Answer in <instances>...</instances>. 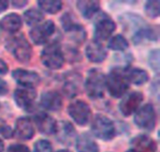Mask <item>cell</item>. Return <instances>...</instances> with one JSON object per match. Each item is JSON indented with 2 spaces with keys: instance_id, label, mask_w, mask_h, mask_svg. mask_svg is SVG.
I'll return each mask as SVG.
<instances>
[{
  "instance_id": "obj_1",
  "label": "cell",
  "mask_w": 160,
  "mask_h": 152,
  "mask_svg": "<svg viewBox=\"0 0 160 152\" xmlns=\"http://www.w3.org/2000/svg\"><path fill=\"white\" fill-rule=\"evenodd\" d=\"M127 71L112 68L105 79V86L109 94L115 99L122 98L129 88V82L126 74Z\"/></svg>"
},
{
  "instance_id": "obj_2",
  "label": "cell",
  "mask_w": 160,
  "mask_h": 152,
  "mask_svg": "<svg viewBox=\"0 0 160 152\" xmlns=\"http://www.w3.org/2000/svg\"><path fill=\"white\" fill-rule=\"evenodd\" d=\"M105 79L106 75L101 70L93 68L88 71L84 81V88L91 100H98L104 96L106 89Z\"/></svg>"
},
{
  "instance_id": "obj_3",
  "label": "cell",
  "mask_w": 160,
  "mask_h": 152,
  "mask_svg": "<svg viewBox=\"0 0 160 152\" xmlns=\"http://www.w3.org/2000/svg\"><path fill=\"white\" fill-rule=\"evenodd\" d=\"M5 47L21 63H27L32 57V47L22 34L8 38L6 40Z\"/></svg>"
},
{
  "instance_id": "obj_4",
  "label": "cell",
  "mask_w": 160,
  "mask_h": 152,
  "mask_svg": "<svg viewBox=\"0 0 160 152\" xmlns=\"http://www.w3.org/2000/svg\"><path fill=\"white\" fill-rule=\"evenodd\" d=\"M40 60L50 70H60L65 63V55L60 42L53 40L48 43L40 54Z\"/></svg>"
},
{
  "instance_id": "obj_5",
  "label": "cell",
  "mask_w": 160,
  "mask_h": 152,
  "mask_svg": "<svg viewBox=\"0 0 160 152\" xmlns=\"http://www.w3.org/2000/svg\"><path fill=\"white\" fill-rule=\"evenodd\" d=\"M91 131L96 137L103 141H111L116 135L114 122L102 114L95 116L91 123Z\"/></svg>"
},
{
  "instance_id": "obj_6",
  "label": "cell",
  "mask_w": 160,
  "mask_h": 152,
  "mask_svg": "<svg viewBox=\"0 0 160 152\" xmlns=\"http://www.w3.org/2000/svg\"><path fill=\"white\" fill-rule=\"evenodd\" d=\"M115 29V22L107 13L99 11L94 22V40L102 43L112 35Z\"/></svg>"
},
{
  "instance_id": "obj_7",
  "label": "cell",
  "mask_w": 160,
  "mask_h": 152,
  "mask_svg": "<svg viewBox=\"0 0 160 152\" xmlns=\"http://www.w3.org/2000/svg\"><path fill=\"white\" fill-rule=\"evenodd\" d=\"M136 126L143 132L151 133L155 130L157 124V114L153 104L146 103L140 107L134 116Z\"/></svg>"
},
{
  "instance_id": "obj_8",
  "label": "cell",
  "mask_w": 160,
  "mask_h": 152,
  "mask_svg": "<svg viewBox=\"0 0 160 152\" xmlns=\"http://www.w3.org/2000/svg\"><path fill=\"white\" fill-rule=\"evenodd\" d=\"M68 114L79 126H85L92 118V111L88 103L82 100L74 101L68 107Z\"/></svg>"
},
{
  "instance_id": "obj_9",
  "label": "cell",
  "mask_w": 160,
  "mask_h": 152,
  "mask_svg": "<svg viewBox=\"0 0 160 152\" xmlns=\"http://www.w3.org/2000/svg\"><path fill=\"white\" fill-rule=\"evenodd\" d=\"M55 32V24L52 20H46L35 26L29 31V37L34 44L43 45L47 43L50 38Z\"/></svg>"
},
{
  "instance_id": "obj_10",
  "label": "cell",
  "mask_w": 160,
  "mask_h": 152,
  "mask_svg": "<svg viewBox=\"0 0 160 152\" xmlns=\"http://www.w3.org/2000/svg\"><path fill=\"white\" fill-rule=\"evenodd\" d=\"M13 99L19 108L25 112H32L35 108L37 91L35 88L19 87L14 90Z\"/></svg>"
},
{
  "instance_id": "obj_11",
  "label": "cell",
  "mask_w": 160,
  "mask_h": 152,
  "mask_svg": "<svg viewBox=\"0 0 160 152\" xmlns=\"http://www.w3.org/2000/svg\"><path fill=\"white\" fill-rule=\"evenodd\" d=\"M54 135L57 142L66 147L71 146L76 141L78 136L75 127L72 125V123L67 120H61L57 122Z\"/></svg>"
},
{
  "instance_id": "obj_12",
  "label": "cell",
  "mask_w": 160,
  "mask_h": 152,
  "mask_svg": "<svg viewBox=\"0 0 160 152\" xmlns=\"http://www.w3.org/2000/svg\"><path fill=\"white\" fill-rule=\"evenodd\" d=\"M143 101V94L140 91H132L122 97L119 110L125 117H129L137 112Z\"/></svg>"
},
{
  "instance_id": "obj_13",
  "label": "cell",
  "mask_w": 160,
  "mask_h": 152,
  "mask_svg": "<svg viewBox=\"0 0 160 152\" xmlns=\"http://www.w3.org/2000/svg\"><path fill=\"white\" fill-rule=\"evenodd\" d=\"M14 81L22 87L35 88L40 83L39 75L33 71L24 69H16L11 73Z\"/></svg>"
},
{
  "instance_id": "obj_14",
  "label": "cell",
  "mask_w": 160,
  "mask_h": 152,
  "mask_svg": "<svg viewBox=\"0 0 160 152\" xmlns=\"http://www.w3.org/2000/svg\"><path fill=\"white\" fill-rule=\"evenodd\" d=\"M35 135L34 123L31 118L27 117L19 118L15 121V127L13 130V136L22 141H28Z\"/></svg>"
},
{
  "instance_id": "obj_15",
  "label": "cell",
  "mask_w": 160,
  "mask_h": 152,
  "mask_svg": "<svg viewBox=\"0 0 160 152\" xmlns=\"http://www.w3.org/2000/svg\"><path fill=\"white\" fill-rule=\"evenodd\" d=\"M40 106L50 112H57L63 107V98L55 90H48L41 94Z\"/></svg>"
},
{
  "instance_id": "obj_16",
  "label": "cell",
  "mask_w": 160,
  "mask_h": 152,
  "mask_svg": "<svg viewBox=\"0 0 160 152\" xmlns=\"http://www.w3.org/2000/svg\"><path fill=\"white\" fill-rule=\"evenodd\" d=\"M81 83L82 77L79 73L69 71L64 76L63 84V92L68 98L76 97L81 91Z\"/></svg>"
},
{
  "instance_id": "obj_17",
  "label": "cell",
  "mask_w": 160,
  "mask_h": 152,
  "mask_svg": "<svg viewBox=\"0 0 160 152\" xmlns=\"http://www.w3.org/2000/svg\"><path fill=\"white\" fill-rule=\"evenodd\" d=\"M133 152H157L156 141L146 134H139L130 141V149Z\"/></svg>"
},
{
  "instance_id": "obj_18",
  "label": "cell",
  "mask_w": 160,
  "mask_h": 152,
  "mask_svg": "<svg viewBox=\"0 0 160 152\" xmlns=\"http://www.w3.org/2000/svg\"><path fill=\"white\" fill-rule=\"evenodd\" d=\"M39 131L40 134L44 135H52L54 134L55 129H56V124L57 122L55 119L48 115L47 113H38L35 116L34 118V122Z\"/></svg>"
},
{
  "instance_id": "obj_19",
  "label": "cell",
  "mask_w": 160,
  "mask_h": 152,
  "mask_svg": "<svg viewBox=\"0 0 160 152\" xmlns=\"http://www.w3.org/2000/svg\"><path fill=\"white\" fill-rule=\"evenodd\" d=\"M85 55L92 63H101L106 59L108 53L102 43L92 40L86 45Z\"/></svg>"
},
{
  "instance_id": "obj_20",
  "label": "cell",
  "mask_w": 160,
  "mask_h": 152,
  "mask_svg": "<svg viewBox=\"0 0 160 152\" xmlns=\"http://www.w3.org/2000/svg\"><path fill=\"white\" fill-rule=\"evenodd\" d=\"M158 29L147 24L132 35V41L135 45H139L144 41H157L158 39Z\"/></svg>"
},
{
  "instance_id": "obj_21",
  "label": "cell",
  "mask_w": 160,
  "mask_h": 152,
  "mask_svg": "<svg viewBox=\"0 0 160 152\" xmlns=\"http://www.w3.org/2000/svg\"><path fill=\"white\" fill-rule=\"evenodd\" d=\"M22 26V20L20 15L16 13H8L5 15L0 21V27L10 34L18 32Z\"/></svg>"
},
{
  "instance_id": "obj_22",
  "label": "cell",
  "mask_w": 160,
  "mask_h": 152,
  "mask_svg": "<svg viewBox=\"0 0 160 152\" xmlns=\"http://www.w3.org/2000/svg\"><path fill=\"white\" fill-rule=\"evenodd\" d=\"M75 146L77 152H99L98 143L87 133H83L77 136Z\"/></svg>"
},
{
  "instance_id": "obj_23",
  "label": "cell",
  "mask_w": 160,
  "mask_h": 152,
  "mask_svg": "<svg viewBox=\"0 0 160 152\" xmlns=\"http://www.w3.org/2000/svg\"><path fill=\"white\" fill-rule=\"evenodd\" d=\"M77 8L82 16L85 19H91L100 11V2L96 0L78 1Z\"/></svg>"
},
{
  "instance_id": "obj_24",
  "label": "cell",
  "mask_w": 160,
  "mask_h": 152,
  "mask_svg": "<svg viewBox=\"0 0 160 152\" xmlns=\"http://www.w3.org/2000/svg\"><path fill=\"white\" fill-rule=\"evenodd\" d=\"M126 74L129 84L131 83L136 86H142L149 80L148 72L140 68H129L126 71Z\"/></svg>"
},
{
  "instance_id": "obj_25",
  "label": "cell",
  "mask_w": 160,
  "mask_h": 152,
  "mask_svg": "<svg viewBox=\"0 0 160 152\" xmlns=\"http://www.w3.org/2000/svg\"><path fill=\"white\" fill-rule=\"evenodd\" d=\"M44 15L40 9L32 8L23 12V20L25 24L29 26H35L42 22Z\"/></svg>"
},
{
  "instance_id": "obj_26",
  "label": "cell",
  "mask_w": 160,
  "mask_h": 152,
  "mask_svg": "<svg viewBox=\"0 0 160 152\" xmlns=\"http://www.w3.org/2000/svg\"><path fill=\"white\" fill-rule=\"evenodd\" d=\"M128 47H129L128 40L121 34H117L113 36L108 43V48L110 50L116 51V52H124Z\"/></svg>"
},
{
  "instance_id": "obj_27",
  "label": "cell",
  "mask_w": 160,
  "mask_h": 152,
  "mask_svg": "<svg viewBox=\"0 0 160 152\" xmlns=\"http://www.w3.org/2000/svg\"><path fill=\"white\" fill-rule=\"evenodd\" d=\"M38 4L41 11L47 12L49 14H56L63 8V2L59 0H40L38 1Z\"/></svg>"
},
{
  "instance_id": "obj_28",
  "label": "cell",
  "mask_w": 160,
  "mask_h": 152,
  "mask_svg": "<svg viewBox=\"0 0 160 152\" xmlns=\"http://www.w3.org/2000/svg\"><path fill=\"white\" fill-rule=\"evenodd\" d=\"M144 12L150 18H157L160 14L159 1H147L144 4Z\"/></svg>"
},
{
  "instance_id": "obj_29",
  "label": "cell",
  "mask_w": 160,
  "mask_h": 152,
  "mask_svg": "<svg viewBox=\"0 0 160 152\" xmlns=\"http://www.w3.org/2000/svg\"><path fill=\"white\" fill-rule=\"evenodd\" d=\"M159 50L158 49H154L149 53L148 55V64L151 67V69L158 74L160 68V60H159Z\"/></svg>"
},
{
  "instance_id": "obj_30",
  "label": "cell",
  "mask_w": 160,
  "mask_h": 152,
  "mask_svg": "<svg viewBox=\"0 0 160 152\" xmlns=\"http://www.w3.org/2000/svg\"><path fill=\"white\" fill-rule=\"evenodd\" d=\"M33 152H52V146L48 140L39 139L34 144Z\"/></svg>"
},
{
  "instance_id": "obj_31",
  "label": "cell",
  "mask_w": 160,
  "mask_h": 152,
  "mask_svg": "<svg viewBox=\"0 0 160 152\" xmlns=\"http://www.w3.org/2000/svg\"><path fill=\"white\" fill-rule=\"evenodd\" d=\"M0 135L6 139L13 137V130L7 123V121L2 118H0Z\"/></svg>"
},
{
  "instance_id": "obj_32",
  "label": "cell",
  "mask_w": 160,
  "mask_h": 152,
  "mask_svg": "<svg viewBox=\"0 0 160 152\" xmlns=\"http://www.w3.org/2000/svg\"><path fill=\"white\" fill-rule=\"evenodd\" d=\"M7 152H30L27 146L22 144H12L8 148Z\"/></svg>"
},
{
  "instance_id": "obj_33",
  "label": "cell",
  "mask_w": 160,
  "mask_h": 152,
  "mask_svg": "<svg viewBox=\"0 0 160 152\" xmlns=\"http://www.w3.org/2000/svg\"><path fill=\"white\" fill-rule=\"evenodd\" d=\"M8 92V86L7 82L0 78V96H5Z\"/></svg>"
},
{
  "instance_id": "obj_34",
  "label": "cell",
  "mask_w": 160,
  "mask_h": 152,
  "mask_svg": "<svg viewBox=\"0 0 160 152\" xmlns=\"http://www.w3.org/2000/svg\"><path fill=\"white\" fill-rule=\"evenodd\" d=\"M8 71V67L7 63L0 58V75H6Z\"/></svg>"
},
{
  "instance_id": "obj_35",
  "label": "cell",
  "mask_w": 160,
  "mask_h": 152,
  "mask_svg": "<svg viewBox=\"0 0 160 152\" xmlns=\"http://www.w3.org/2000/svg\"><path fill=\"white\" fill-rule=\"evenodd\" d=\"M27 3V1H11V4L15 8H22L25 7Z\"/></svg>"
},
{
  "instance_id": "obj_36",
  "label": "cell",
  "mask_w": 160,
  "mask_h": 152,
  "mask_svg": "<svg viewBox=\"0 0 160 152\" xmlns=\"http://www.w3.org/2000/svg\"><path fill=\"white\" fill-rule=\"evenodd\" d=\"M8 1H0V13L5 11L8 8Z\"/></svg>"
},
{
  "instance_id": "obj_37",
  "label": "cell",
  "mask_w": 160,
  "mask_h": 152,
  "mask_svg": "<svg viewBox=\"0 0 160 152\" xmlns=\"http://www.w3.org/2000/svg\"><path fill=\"white\" fill-rule=\"evenodd\" d=\"M4 151V142L0 139V152Z\"/></svg>"
},
{
  "instance_id": "obj_38",
  "label": "cell",
  "mask_w": 160,
  "mask_h": 152,
  "mask_svg": "<svg viewBox=\"0 0 160 152\" xmlns=\"http://www.w3.org/2000/svg\"><path fill=\"white\" fill-rule=\"evenodd\" d=\"M56 152H71L70 150H68V149H60V150H58V151Z\"/></svg>"
},
{
  "instance_id": "obj_39",
  "label": "cell",
  "mask_w": 160,
  "mask_h": 152,
  "mask_svg": "<svg viewBox=\"0 0 160 152\" xmlns=\"http://www.w3.org/2000/svg\"><path fill=\"white\" fill-rule=\"evenodd\" d=\"M127 152H133V151H131L130 149H128V151H127Z\"/></svg>"
}]
</instances>
